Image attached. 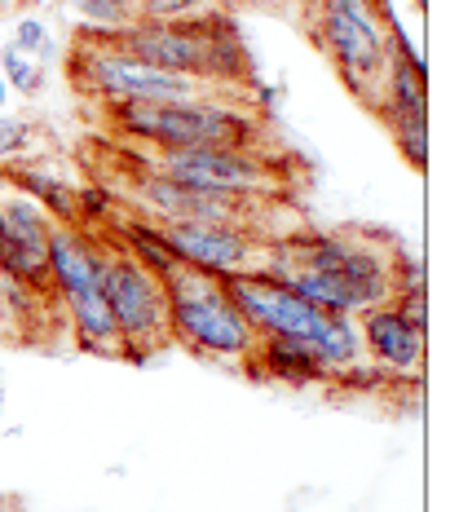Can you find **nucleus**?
<instances>
[{
    "label": "nucleus",
    "mask_w": 459,
    "mask_h": 512,
    "mask_svg": "<svg viewBox=\"0 0 459 512\" xmlns=\"http://www.w3.org/2000/svg\"><path fill=\"white\" fill-rule=\"evenodd\" d=\"M62 76L80 102H239V106H265V98L239 89H217L204 80L168 76L146 62L128 58L120 45H111L102 27H76L71 31Z\"/></svg>",
    "instance_id": "3"
},
{
    "label": "nucleus",
    "mask_w": 459,
    "mask_h": 512,
    "mask_svg": "<svg viewBox=\"0 0 459 512\" xmlns=\"http://www.w3.org/2000/svg\"><path fill=\"white\" fill-rule=\"evenodd\" d=\"M31 128L27 120H14V115H0V159H14V155H23L27 146H31Z\"/></svg>",
    "instance_id": "18"
},
{
    "label": "nucleus",
    "mask_w": 459,
    "mask_h": 512,
    "mask_svg": "<svg viewBox=\"0 0 459 512\" xmlns=\"http://www.w3.org/2000/svg\"><path fill=\"white\" fill-rule=\"evenodd\" d=\"M106 5H115V9H124V14L137 18V0H106Z\"/></svg>",
    "instance_id": "20"
},
{
    "label": "nucleus",
    "mask_w": 459,
    "mask_h": 512,
    "mask_svg": "<svg viewBox=\"0 0 459 512\" xmlns=\"http://www.w3.org/2000/svg\"><path fill=\"white\" fill-rule=\"evenodd\" d=\"M133 151L155 173L195 190H217V195H261V199L301 204L309 186V168L296 151L261 155V151H226V146H133Z\"/></svg>",
    "instance_id": "6"
},
{
    "label": "nucleus",
    "mask_w": 459,
    "mask_h": 512,
    "mask_svg": "<svg viewBox=\"0 0 459 512\" xmlns=\"http://www.w3.org/2000/svg\"><path fill=\"white\" fill-rule=\"evenodd\" d=\"M93 133L128 146H226V151L279 155V142L265 106L239 102H89Z\"/></svg>",
    "instance_id": "1"
},
{
    "label": "nucleus",
    "mask_w": 459,
    "mask_h": 512,
    "mask_svg": "<svg viewBox=\"0 0 459 512\" xmlns=\"http://www.w3.org/2000/svg\"><path fill=\"white\" fill-rule=\"evenodd\" d=\"M45 40H49L45 23H40V18H23V23H18V36H14V49L18 53H36Z\"/></svg>",
    "instance_id": "19"
},
{
    "label": "nucleus",
    "mask_w": 459,
    "mask_h": 512,
    "mask_svg": "<svg viewBox=\"0 0 459 512\" xmlns=\"http://www.w3.org/2000/svg\"><path fill=\"white\" fill-rule=\"evenodd\" d=\"M49 270H53V283H58L62 309H67V323H71V332H76V345L84 354L124 362V345H120L115 318L102 296L98 252H93L89 230L53 221L49 226Z\"/></svg>",
    "instance_id": "7"
},
{
    "label": "nucleus",
    "mask_w": 459,
    "mask_h": 512,
    "mask_svg": "<svg viewBox=\"0 0 459 512\" xmlns=\"http://www.w3.org/2000/svg\"><path fill=\"white\" fill-rule=\"evenodd\" d=\"M217 5H221V9H226V14H230V9H239V0H217Z\"/></svg>",
    "instance_id": "22"
},
{
    "label": "nucleus",
    "mask_w": 459,
    "mask_h": 512,
    "mask_svg": "<svg viewBox=\"0 0 459 512\" xmlns=\"http://www.w3.org/2000/svg\"><path fill=\"white\" fill-rule=\"evenodd\" d=\"M0 106H5V76H0Z\"/></svg>",
    "instance_id": "23"
},
{
    "label": "nucleus",
    "mask_w": 459,
    "mask_h": 512,
    "mask_svg": "<svg viewBox=\"0 0 459 512\" xmlns=\"http://www.w3.org/2000/svg\"><path fill=\"white\" fill-rule=\"evenodd\" d=\"M393 309H398L402 318L415 327V332H429V292H424V283H411V287H402L398 296L389 301Z\"/></svg>",
    "instance_id": "16"
},
{
    "label": "nucleus",
    "mask_w": 459,
    "mask_h": 512,
    "mask_svg": "<svg viewBox=\"0 0 459 512\" xmlns=\"http://www.w3.org/2000/svg\"><path fill=\"white\" fill-rule=\"evenodd\" d=\"M168 292V327H173V345L204 362H230L248 376L256 340L261 332L248 323L234 296L226 292V279L212 270H199L190 261H177L159 274Z\"/></svg>",
    "instance_id": "4"
},
{
    "label": "nucleus",
    "mask_w": 459,
    "mask_h": 512,
    "mask_svg": "<svg viewBox=\"0 0 459 512\" xmlns=\"http://www.w3.org/2000/svg\"><path fill=\"white\" fill-rule=\"evenodd\" d=\"M159 230V239L173 248L181 261L199 265V270L212 274H239V270H261L265 261V239H252V234L239 230H221V226H190V221H151Z\"/></svg>",
    "instance_id": "9"
},
{
    "label": "nucleus",
    "mask_w": 459,
    "mask_h": 512,
    "mask_svg": "<svg viewBox=\"0 0 459 512\" xmlns=\"http://www.w3.org/2000/svg\"><path fill=\"white\" fill-rule=\"evenodd\" d=\"M318 9H332V14L349 18V23H358L367 31H384L393 18L389 0H318Z\"/></svg>",
    "instance_id": "12"
},
{
    "label": "nucleus",
    "mask_w": 459,
    "mask_h": 512,
    "mask_svg": "<svg viewBox=\"0 0 459 512\" xmlns=\"http://www.w3.org/2000/svg\"><path fill=\"white\" fill-rule=\"evenodd\" d=\"M217 0H137V18L151 23H177V18H204L217 14Z\"/></svg>",
    "instance_id": "13"
},
{
    "label": "nucleus",
    "mask_w": 459,
    "mask_h": 512,
    "mask_svg": "<svg viewBox=\"0 0 459 512\" xmlns=\"http://www.w3.org/2000/svg\"><path fill=\"white\" fill-rule=\"evenodd\" d=\"M0 67H5V80L14 84L18 93H40V80H45V71L40 67H27V58L18 53L14 45L0 49Z\"/></svg>",
    "instance_id": "15"
},
{
    "label": "nucleus",
    "mask_w": 459,
    "mask_h": 512,
    "mask_svg": "<svg viewBox=\"0 0 459 512\" xmlns=\"http://www.w3.org/2000/svg\"><path fill=\"white\" fill-rule=\"evenodd\" d=\"M305 36L314 40V49L332 62L340 89L354 98L362 111H376L384 76H389V45H384V31H367L349 18L332 14V9H305L301 18Z\"/></svg>",
    "instance_id": "8"
},
{
    "label": "nucleus",
    "mask_w": 459,
    "mask_h": 512,
    "mask_svg": "<svg viewBox=\"0 0 459 512\" xmlns=\"http://www.w3.org/2000/svg\"><path fill=\"white\" fill-rule=\"evenodd\" d=\"M102 31L128 58L146 62V67H155V71L265 98L261 76H256V58H252V49L243 45L239 27L230 23L226 9L204 14V18H177V23L133 18V23H124V27H102Z\"/></svg>",
    "instance_id": "2"
},
{
    "label": "nucleus",
    "mask_w": 459,
    "mask_h": 512,
    "mask_svg": "<svg viewBox=\"0 0 459 512\" xmlns=\"http://www.w3.org/2000/svg\"><path fill=\"white\" fill-rule=\"evenodd\" d=\"M67 9H76V14L84 18V27H124V23H133V14L106 5V0H67Z\"/></svg>",
    "instance_id": "17"
},
{
    "label": "nucleus",
    "mask_w": 459,
    "mask_h": 512,
    "mask_svg": "<svg viewBox=\"0 0 459 512\" xmlns=\"http://www.w3.org/2000/svg\"><path fill=\"white\" fill-rule=\"evenodd\" d=\"M248 380L261 384H283V389H327L332 371L314 354V345L292 336H261L248 367Z\"/></svg>",
    "instance_id": "11"
},
{
    "label": "nucleus",
    "mask_w": 459,
    "mask_h": 512,
    "mask_svg": "<svg viewBox=\"0 0 459 512\" xmlns=\"http://www.w3.org/2000/svg\"><path fill=\"white\" fill-rule=\"evenodd\" d=\"M292 5H301V14H305V9H318V0H292Z\"/></svg>",
    "instance_id": "21"
},
{
    "label": "nucleus",
    "mask_w": 459,
    "mask_h": 512,
    "mask_svg": "<svg viewBox=\"0 0 459 512\" xmlns=\"http://www.w3.org/2000/svg\"><path fill=\"white\" fill-rule=\"evenodd\" d=\"M354 323L362 349L376 358V367L393 371V376H407V371L420 376L424 371V332H415L393 305L362 309V314H354Z\"/></svg>",
    "instance_id": "10"
},
{
    "label": "nucleus",
    "mask_w": 459,
    "mask_h": 512,
    "mask_svg": "<svg viewBox=\"0 0 459 512\" xmlns=\"http://www.w3.org/2000/svg\"><path fill=\"white\" fill-rule=\"evenodd\" d=\"M89 239L98 252V274H102V296L115 318V332L124 345V362L146 367L164 349H173V327H168V292L155 270H146L128 243L115 234L111 221H89Z\"/></svg>",
    "instance_id": "5"
},
{
    "label": "nucleus",
    "mask_w": 459,
    "mask_h": 512,
    "mask_svg": "<svg viewBox=\"0 0 459 512\" xmlns=\"http://www.w3.org/2000/svg\"><path fill=\"white\" fill-rule=\"evenodd\" d=\"M393 146H398V155L407 159L415 173H424L429 168V124H407V128H393Z\"/></svg>",
    "instance_id": "14"
}]
</instances>
